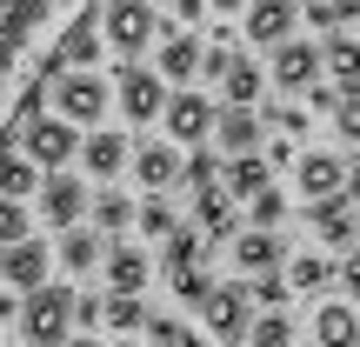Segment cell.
Listing matches in <instances>:
<instances>
[{
  "label": "cell",
  "mask_w": 360,
  "mask_h": 347,
  "mask_svg": "<svg viewBox=\"0 0 360 347\" xmlns=\"http://www.w3.org/2000/svg\"><path fill=\"white\" fill-rule=\"evenodd\" d=\"M220 168H227L220 154H207V147H193V160H187V174H180V180H187L193 194H207V187H220Z\"/></svg>",
  "instance_id": "obj_36"
},
{
  "label": "cell",
  "mask_w": 360,
  "mask_h": 347,
  "mask_svg": "<svg viewBox=\"0 0 360 347\" xmlns=\"http://www.w3.org/2000/svg\"><path fill=\"white\" fill-rule=\"evenodd\" d=\"M247 347H294V314L287 308H260L247 327Z\"/></svg>",
  "instance_id": "obj_30"
},
{
  "label": "cell",
  "mask_w": 360,
  "mask_h": 347,
  "mask_svg": "<svg viewBox=\"0 0 360 347\" xmlns=\"http://www.w3.org/2000/svg\"><path fill=\"white\" fill-rule=\"evenodd\" d=\"M347 160L340 154H327V147H307V154L294 160V187L307 194V201H327V194H347Z\"/></svg>",
  "instance_id": "obj_11"
},
{
  "label": "cell",
  "mask_w": 360,
  "mask_h": 347,
  "mask_svg": "<svg viewBox=\"0 0 360 347\" xmlns=\"http://www.w3.org/2000/svg\"><path fill=\"white\" fill-rule=\"evenodd\" d=\"M114 87H120V114H127L134 127L160 120V114H167V101H174V80L160 74V67H141V61H120L114 67Z\"/></svg>",
  "instance_id": "obj_4"
},
{
  "label": "cell",
  "mask_w": 360,
  "mask_h": 347,
  "mask_svg": "<svg viewBox=\"0 0 360 347\" xmlns=\"http://www.w3.org/2000/svg\"><path fill=\"white\" fill-rule=\"evenodd\" d=\"M101 321H107V294H74V327H87V334H94Z\"/></svg>",
  "instance_id": "obj_39"
},
{
  "label": "cell",
  "mask_w": 360,
  "mask_h": 347,
  "mask_svg": "<svg viewBox=\"0 0 360 347\" xmlns=\"http://www.w3.org/2000/svg\"><path fill=\"white\" fill-rule=\"evenodd\" d=\"M220 187H227L233 201H254L260 187H274V160L260 154V147H254V154H227V168H220Z\"/></svg>",
  "instance_id": "obj_20"
},
{
  "label": "cell",
  "mask_w": 360,
  "mask_h": 347,
  "mask_svg": "<svg viewBox=\"0 0 360 347\" xmlns=\"http://www.w3.org/2000/svg\"><path fill=\"white\" fill-rule=\"evenodd\" d=\"M300 20H307V13H300V0H247L240 34H247V47H281V40H294Z\"/></svg>",
  "instance_id": "obj_10"
},
{
  "label": "cell",
  "mask_w": 360,
  "mask_h": 347,
  "mask_svg": "<svg viewBox=\"0 0 360 347\" xmlns=\"http://www.w3.org/2000/svg\"><path fill=\"white\" fill-rule=\"evenodd\" d=\"M247 294H254V308H287V294H294V281L287 274H247Z\"/></svg>",
  "instance_id": "obj_33"
},
{
  "label": "cell",
  "mask_w": 360,
  "mask_h": 347,
  "mask_svg": "<svg viewBox=\"0 0 360 347\" xmlns=\"http://www.w3.org/2000/svg\"><path fill=\"white\" fill-rule=\"evenodd\" d=\"M134 227H141L147 241H160V247H167L174 234H180V214L167 207V194H147V201H141V214H134Z\"/></svg>",
  "instance_id": "obj_29"
},
{
  "label": "cell",
  "mask_w": 360,
  "mask_h": 347,
  "mask_svg": "<svg viewBox=\"0 0 360 347\" xmlns=\"http://www.w3.org/2000/svg\"><path fill=\"white\" fill-rule=\"evenodd\" d=\"M334 134H340L347 147H360V94H347V101L334 107Z\"/></svg>",
  "instance_id": "obj_38"
},
{
  "label": "cell",
  "mask_w": 360,
  "mask_h": 347,
  "mask_svg": "<svg viewBox=\"0 0 360 347\" xmlns=\"http://www.w3.org/2000/svg\"><path fill=\"white\" fill-rule=\"evenodd\" d=\"M101 34L120 61H141L147 47L160 40V13L154 0H101Z\"/></svg>",
  "instance_id": "obj_2"
},
{
  "label": "cell",
  "mask_w": 360,
  "mask_h": 347,
  "mask_svg": "<svg viewBox=\"0 0 360 347\" xmlns=\"http://www.w3.org/2000/svg\"><path fill=\"white\" fill-rule=\"evenodd\" d=\"M13 294H20V287H0V321H13V314L27 308V301H13Z\"/></svg>",
  "instance_id": "obj_45"
},
{
  "label": "cell",
  "mask_w": 360,
  "mask_h": 347,
  "mask_svg": "<svg viewBox=\"0 0 360 347\" xmlns=\"http://www.w3.org/2000/svg\"><path fill=\"white\" fill-rule=\"evenodd\" d=\"M107 260V234L101 227H87V220H80V227H60V267L67 274H94Z\"/></svg>",
  "instance_id": "obj_23"
},
{
  "label": "cell",
  "mask_w": 360,
  "mask_h": 347,
  "mask_svg": "<svg viewBox=\"0 0 360 347\" xmlns=\"http://www.w3.org/2000/svg\"><path fill=\"white\" fill-rule=\"evenodd\" d=\"M267 87H274V74L254 61V53H233V61H227V74H220V94H227L233 107H254Z\"/></svg>",
  "instance_id": "obj_22"
},
{
  "label": "cell",
  "mask_w": 360,
  "mask_h": 347,
  "mask_svg": "<svg viewBox=\"0 0 360 347\" xmlns=\"http://www.w3.org/2000/svg\"><path fill=\"white\" fill-rule=\"evenodd\" d=\"M227 247H233V267H240V274L287 267V241H281V227H240Z\"/></svg>",
  "instance_id": "obj_13"
},
{
  "label": "cell",
  "mask_w": 360,
  "mask_h": 347,
  "mask_svg": "<svg viewBox=\"0 0 360 347\" xmlns=\"http://www.w3.org/2000/svg\"><path fill=\"white\" fill-rule=\"evenodd\" d=\"M200 327L214 334V347H247V327H254L247 281H214V294L200 301Z\"/></svg>",
  "instance_id": "obj_3"
},
{
  "label": "cell",
  "mask_w": 360,
  "mask_h": 347,
  "mask_svg": "<svg viewBox=\"0 0 360 347\" xmlns=\"http://www.w3.org/2000/svg\"><path fill=\"white\" fill-rule=\"evenodd\" d=\"M340 101H347V94H340V87H334V80H327V74H321V80H314V87H307V107H314V114H334Z\"/></svg>",
  "instance_id": "obj_40"
},
{
  "label": "cell",
  "mask_w": 360,
  "mask_h": 347,
  "mask_svg": "<svg viewBox=\"0 0 360 347\" xmlns=\"http://www.w3.org/2000/svg\"><path fill=\"white\" fill-rule=\"evenodd\" d=\"M340 281H347V294L360 301V247H354V254H347V267H340Z\"/></svg>",
  "instance_id": "obj_44"
},
{
  "label": "cell",
  "mask_w": 360,
  "mask_h": 347,
  "mask_svg": "<svg viewBox=\"0 0 360 347\" xmlns=\"http://www.w3.org/2000/svg\"><path fill=\"white\" fill-rule=\"evenodd\" d=\"M207 7H214V0H174V20H180V27H200Z\"/></svg>",
  "instance_id": "obj_43"
},
{
  "label": "cell",
  "mask_w": 360,
  "mask_h": 347,
  "mask_svg": "<svg viewBox=\"0 0 360 347\" xmlns=\"http://www.w3.org/2000/svg\"><path fill=\"white\" fill-rule=\"evenodd\" d=\"M167 287H174V301H187V308H200V301L214 294V281L200 274V260H193V267H174V274H167Z\"/></svg>",
  "instance_id": "obj_34"
},
{
  "label": "cell",
  "mask_w": 360,
  "mask_h": 347,
  "mask_svg": "<svg viewBox=\"0 0 360 347\" xmlns=\"http://www.w3.org/2000/svg\"><path fill=\"white\" fill-rule=\"evenodd\" d=\"M80 160L94 168V180H114V174L134 168V141H127V134H114V127H94L87 141H80Z\"/></svg>",
  "instance_id": "obj_16"
},
{
  "label": "cell",
  "mask_w": 360,
  "mask_h": 347,
  "mask_svg": "<svg viewBox=\"0 0 360 347\" xmlns=\"http://www.w3.org/2000/svg\"><path fill=\"white\" fill-rule=\"evenodd\" d=\"M114 94H120V87H107L94 67H67V74L53 80V107H60L74 127H101L107 107H114Z\"/></svg>",
  "instance_id": "obj_5"
},
{
  "label": "cell",
  "mask_w": 360,
  "mask_h": 347,
  "mask_svg": "<svg viewBox=\"0 0 360 347\" xmlns=\"http://www.w3.org/2000/svg\"><path fill=\"white\" fill-rule=\"evenodd\" d=\"M147 341H154V347H214V334H207V327H187V321H174V314L147 321Z\"/></svg>",
  "instance_id": "obj_31"
},
{
  "label": "cell",
  "mask_w": 360,
  "mask_h": 347,
  "mask_svg": "<svg viewBox=\"0 0 360 347\" xmlns=\"http://www.w3.org/2000/svg\"><path fill=\"white\" fill-rule=\"evenodd\" d=\"M267 74H274L281 94H307L314 80L327 74V47H314V40H281L274 61H267Z\"/></svg>",
  "instance_id": "obj_9"
},
{
  "label": "cell",
  "mask_w": 360,
  "mask_h": 347,
  "mask_svg": "<svg viewBox=\"0 0 360 347\" xmlns=\"http://www.w3.org/2000/svg\"><path fill=\"white\" fill-rule=\"evenodd\" d=\"M134 214H141V201H127V194H114V187L94 194V227H101V234H127Z\"/></svg>",
  "instance_id": "obj_27"
},
{
  "label": "cell",
  "mask_w": 360,
  "mask_h": 347,
  "mask_svg": "<svg viewBox=\"0 0 360 347\" xmlns=\"http://www.w3.org/2000/svg\"><path fill=\"white\" fill-rule=\"evenodd\" d=\"M307 220H314V234H321V247H354L360 241V207H354V194L307 201Z\"/></svg>",
  "instance_id": "obj_12"
},
{
  "label": "cell",
  "mask_w": 360,
  "mask_h": 347,
  "mask_svg": "<svg viewBox=\"0 0 360 347\" xmlns=\"http://www.w3.org/2000/svg\"><path fill=\"white\" fill-rule=\"evenodd\" d=\"M174 147L180 141H141V147H134V180H141L147 194H167L174 180L187 174V160H180Z\"/></svg>",
  "instance_id": "obj_14"
},
{
  "label": "cell",
  "mask_w": 360,
  "mask_h": 347,
  "mask_svg": "<svg viewBox=\"0 0 360 347\" xmlns=\"http://www.w3.org/2000/svg\"><path fill=\"white\" fill-rule=\"evenodd\" d=\"M327 80H334L340 94H360V40L327 34Z\"/></svg>",
  "instance_id": "obj_26"
},
{
  "label": "cell",
  "mask_w": 360,
  "mask_h": 347,
  "mask_svg": "<svg viewBox=\"0 0 360 347\" xmlns=\"http://www.w3.org/2000/svg\"><path fill=\"white\" fill-rule=\"evenodd\" d=\"M260 154H267L274 168H294V160H300V147H294V134H274V141L260 147Z\"/></svg>",
  "instance_id": "obj_42"
},
{
  "label": "cell",
  "mask_w": 360,
  "mask_h": 347,
  "mask_svg": "<svg viewBox=\"0 0 360 347\" xmlns=\"http://www.w3.org/2000/svg\"><path fill=\"white\" fill-rule=\"evenodd\" d=\"M147 321H154V314H147L141 294H107V327H114V334H147Z\"/></svg>",
  "instance_id": "obj_32"
},
{
  "label": "cell",
  "mask_w": 360,
  "mask_h": 347,
  "mask_svg": "<svg viewBox=\"0 0 360 347\" xmlns=\"http://www.w3.org/2000/svg\"><path fill=\"white\" fill-rule=\"evenodd\" d=\"M67 347H101V341H94V334H80V341H67Z\"/></svg>",
  "instance_id": "obj_47"
},
{
  "label": "cell",
  "mask_w": 360,
  "mask_h": 347,
  "mask_svg": "<svg viewBox=\"0 0 360 347\" xmlns=\"http://www.w3.org/2000/svg\"><path fill=\"white\" fill-rule=\"evenodd\" d=\"M101 274H107V294H141L147 287V247H134V241H120V247H107V260H101Z\"/></svg>",
  "instance_id": "obj_19"
},
{
  "label": "cell",
  "mask_w": 360,
  "mask_h": 347,
  "mask_svg": "<svg viewBox=\"0 0 360 347\" xmlns=\"http://www.w3.org/2000/svg\"><path fill=\"white\" fill-rule=\"evenodd\" d=\"M233 194L227 187H207V194H193V227L207 234V241H233V234H240V220H233Z\"/></svg>",
  "instance_id": "obj_21"
},
{
  "label": "cell",
  "mask_w": 360,
  "mask_h": 347,
  "mask_svg": "<svg viewBox=\"0 0 360 347\" xmlns=\"http://www.w3.org/2000/svg\"><path fill=\"white\" fill-rule=\"evenodd\" d=\"M87 214H94L87 180L67 174V168H47V180H40V220H47V227H80Z\"/></svg>",
  "instance_id": "obj_8"
},
{
  "label": "cell",
  "mask_w": 360,
  "mask_h": 347,
  "mask_svg": "<svg viewBox=\"0 0 360 347\" xmlns=\"http://www.w3.org/2000/svg\"><path fill=\"white\" fill-rule=\"evenodd\" d=\"M13 141H20L40 168H67V160L80 154V134H74V120H67L60 107H53V114H27L20 127H13Z\"/></svg>",
  "instance_id": "obj_6"
},
{
  "label": "cell",
  "mask_w": 360,
  "mask_h": 347,
  "mask_svg": "<svg viewBox=\"0 0 360 347\" xmlns=\"http://www.w3.org/2000/svg\"><path fill=\"white\" fill-rule=\"evenodd\" d=\"M200 61H207V40H200V34H167V40H160V61H154V67L174 80V87H187V80L200 74Z\"/></svg>",
  "instance_id": "obj_24"
},
{
  "label": "cell",
  "mask_w": 360,
  "mask_h": 347,
  "mask_svg": "<svg viewBox=\"0 0 360 347\" xmlns=\"http://www.w3.org/2000/svg\"><path fill=\"white\" fill-rule=\"evenodd\" d=\"M74 287L67 281H40L34 294H27V308H20V341L27 347H67L74 334Z\"/></svg>",
  "instance_id": "obj_1"
},
{
  "label": "cell",
  "mask_w": 360,
  "mask_h": 347,
  "mask_svg": "<svg viewBox=\"0 0 360 347\" xmlns=\"http://www.w3.org/2000/svg\"><path fill=\"white\" fill-rule=\"evenodd\" d=\"M40 274H47V241H40V234H27V241L0 247V281H7V287L34 294V287H40Z\"/></svg>",
  "instance_id": "obj_15"
},
{
  "label": "cell",
  "mask_w": 360,
  "mask_h": 347,
  "mask_svg": "<svg viewBox=\"0 0 360 347\" xmlns=\"http://www.w3.org/2000/svg\"><path fill=\"white\" fill-rule=\"evenodd\" d=\"M247 214H254V227H281V220H287V194L281 187H260L254 201H247Z\"/></svg>",
  "instance_id": "obj_37"
},
{
  "label": "cell",
  "mask_w": 360,
  "mask_h": 347,
  "mask_svg": "<svg viewBox=\"0 0 360 347\" xmlns=\"http://www.w3.org/2000/svg\"><path fill=\"white\" fill-rule=\"evenodd\" d=\"M220 154H254V147H267V120L254 114V107H220V127H214Z\"/></svg>",
  "instance_id": "obj_17"
},
{
  "label": "cell",
  "mask_w": 360,
  "mask_h": 347,
  "mask_svg": "<svg viewBox=\"0 0 360 347\" xmlns=\"http://www.w3.org/2000/svg\"><path fill=\"white\" fill-rule=\"evenodd\" d=\"M354 207H360V194H354Z\"/></svg>",
  "instance_id": "obj_48"
},
{
  "label": "cell",
  "mask_w": 360,
  "mask_h": 347,
  "mask_svg": "<svg viewBox=\"0 0 360 347\" xmlns=\"http://www.w3.org/2000/svg\"><path fill=\"white\" fill-rule=\"evenodd\" d=\"M214 13H247V0H214Z\"/></svg>",
  "instance_id": "obj_46"
},
{
  "label": "cell",
  "mask_w": 360,
  "mask_h": 347,
  "mask_svg": "<svg viewBox=\"0 0 360 347\" xmlns=\"http://www.w3.org/2000/svg\"><path fill=\"white\" fill-rule=\"evenodd\" d=\"M267 120H274V127H281V134H294V141H300V134H307V120H314V114H307V107H274Z\"/></svg>",
  "instance_id": "obj_41"
},
{
  "label": "cell",
  "mask_w": 360,
  "mask_h": 347,
  "mask_svg": "<svg viewBox=\"0 0 360 347\" xmlns=\"http://www.w3.org/2000/svg\"><path fill=\"white\" fill-rule=\"evenodd\" d=\"M40 160L27 154V147H7L0 141V194H13V201H27V194H40Z\"/></svg>",
  "instance_id": "obj_25"
},
{
  "label": "cell",
  "mask_w": 360,
  "mask_h": 347,
  "mask_svg": "<svg viewBox=\"0 0 360 347\" xmlns=\"http://www.w3.org/2000/svg\"><path fill=\"white\" fill-rule=\"evenodd\" d=\"M287 281H294V294H327L334 260L327 254H287Z\"/></svg>",
  "instance_id": "obj_28"
},
{
  "label": "cell",
  "mask_w": 360,
  "mask_h": 347,
  "mask_svg": "<svg viewBox=\"0 0 360 347\" xmlns=\"http://www.w3.org/2000/svg\"><path fill=\"white\" fill-rule=\"evenodd\" d=\"M314 347H360V308L354 301H321L314 308Z\"/></svg>",
  "instance_id": "obj_18"
},
{
  "label": "cell",
  "mask_w": 360,
  "mask_h": 347,
  "mask_svg": "<svg viewBox=\"0 0 360 347\" xmlns=\"http://www.w3.org/2000/svg\"><path fill=\"white\" fill-rule=\"evenodd\" d=\"M160 127H167V141H180V147H207V141H214V127H220V107L207 101V94H193V87H174Z\"/></svg>",
  "instance_id": "obj_7"
},
{
  "label": "cell",
  "mask_w": 360,
  "mask_h": 347,
  "mask_svg": "<svg viewBox=\"0 0 360 347\" xmlns=\"http://www.w3.org/2000/svg\"><path fill=\"white\" fill-rule=\"evenodd\" d=\"M34 234V220H27V201H13V194H0V247L27 241Z\"/></svg>",
  "instance_id": "obj_35"
}]
</instances>
